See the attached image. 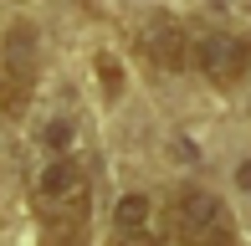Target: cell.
<instances>
[{"label":"cell","mask_w":251,"mask_h":246,"mask_svg":"<svg viewBox=\"0 0 251 246\" xmlns=\"http://www.w3.org/2000/svg\"><path fill=\"white\" fill-rule=\"evenodd\" d=\"M31 205H36V221L47 231H87V216H93L87 164L72 154H51L31 180Z\"/></svg>","instance_id":"obj_1"},{"label":"cell","mask_w":251,"mask_h":246,"mask_svg":"<svg viewBox=\"0 0 251 246\" xmlns=\"http://www.w3.org/2000/svg\"><path fill=\"white\" fill-rule=\"evenodd\" d=\"M169 231H175L179 246H236V226H231V210L210 195V190L190 185L175 195L169 205Z\"/></svg>","instance_id":"obj_2"},{"label":"cell","mask_w":251,"mask_h":246,"mask_svg":"<svg viewBox=\"0 0 251 246\" xmlns=\"http://www.w3.org/2000/svg\"><path fill=\"white\" fill-rule=\"evenodd\" d=\"M190 67L215 87H236L251 67V41L226 26H200L190 31Z\"/></svg>","instance_id":"obj_3"},{"label":"cell","mask_w":251,"mask_h":246,"mask_svg":"<svg viewBox=\"0 0 251 246\" xmlns=\"http://www.w3.org/2000/svg\"><path fill=\"white\" fill-rule=\"evenodd\" d=\"M31 82H36V47H31V31L16 26L10 41L0 47V113H10V118L26 113Z\"/></svg>","instance_id":"obj_4"},{"label":"cell","mask_w":251,"mask_h":246,"mask_svg":"<svg viewBox=\"0 0 251 246\" xmlns=\"http://www.w3.org/2000/svg\"><path fill=\"white\" fill-rule=\"evenodd\" d=\"M113 246H164V210L154 205V195L128 190L113 205Z\"/></svg>","instance_id":"obj_5"},{"label":"cell","mask_w":251,"mask_h":246,"mask_svg":"<svg viewBox=\"0 0 251 246\" xmlns=\"http://www.w3.org/2000/svg\"><path fill=\"white\" fill-rule=\"evenodd\" d=\"M139 57L149 62L154 72H185V67H190V31L179 26L175 16L144 21V31H139Z\"/></svg>","instance_id":"obj_6"},{"label":"cell","mask_w":251,"mask_h":246,"mask_svg":"<svg viewBox=\"0 0 251 246\" xmlns=\"http://www.w3.org/2000/svg\"><path fill=\"white\" fill-rule=\"evenodd\" d=\"M47 246H87V236H82V231H51Z\"/></svg>","instance_id":"obj_7"},{"label":"cell","mask_w":251,"mask_h":246,"mask_svg":"<svg viewBox=\"0 0 251 246\" xmlns=\"http://www.w3.org/2000/svg\"><path fill=\"white\" fill-rule=\"evenodd\" d=\"M236 185H241V190H251V164H241V170H236Z\"/></svg>","instance_id":"obj_8"}]
</instances>
